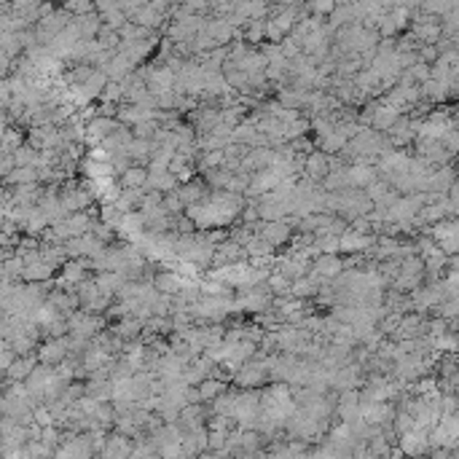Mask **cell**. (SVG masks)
<instances>
[{
    "label": "cell",
    "instance_id": "42",
    "mask_svg": "<svg viewBox=\"0 0 459 459\" xmlns=\"http://www.w3.org/2000/svg\"><path fill=\"white\" fill-rule=\"evenodd\" d=\"M97 102H124V86H121V81H108V86H105V92L100 94Z\"/></svg>",
    "mask_w": 459,
    "mask_h": 459
},
{
    "label": "cell",
    "instance_id": "23",
    "mask_svg": "<svg viewBox=\"0 0 459 459\" xmlns=\"http://www.w3.org/2000/svg\"><path fill=\"white\" fill-rule=\"evenodd\" d=\"M145 191H151V188H156V191H161V194H170V191H177L180 188V180H177V175H172V172H159V175H153L148 177V183H145Z\"/></svg>",
    "mask_w": 459,
    "mask_h": 459
},
{
    "label": "cell",
    "instance_id": "7",
    "mask_svg": "<svg viewBox=\"0 0 459 459\" xmlns=\"http://www.w3.org/2000/svg\"><path fill=\"white\" fill-rule=\"evenodd\" d=\"M54 374H57V365H49V363H38L33 374L24 379V384H27L30 395H35V398H41V400H43V392H46L49 381L54 379ZM43 403H46V400H43Z\"/></svg>",
    "mask_w": 459,
    "mask_h": 459
},
{
    "label": "cell",
    "instance_id": "46",
    "mask_svg": "<svg viewBox=\"0 0 459 459\" xmlns=\"http://www.w3.org/2000/svg\"><path fill=\"white\" fill-rule=\"evenodd\" d=\"M145 3H148V0H119V6L126 11V17H132L137 8H143Z\"/></svg>",
    "mask_w": 459,
    "mask_h": 459
},
{
    "label": "cell",
    "instance_id": "10",
    "mask_svg": "<svg viewBox=\"0 0 459 459\" xmlns=\"http://www.w3.org/2000/svg\"><path fill=\"white\" fill-rule=\"evenodd\" d=\"M309 97H312V89H301V86L288 84L277 89V100L282 102L285 108H296V110H304Z\"/></svg>",
    "mask_w": 459,
    "mask_h": 459
},
{
    "label": "cell",
    "instance_id": "5",
    "mask_svg": "<svg viewBox=\"0 0 459 459\" xmlns=\"http://www.w3.org/2000/svg\"><path fill=\"white\" fill-rule=\"evenodd\" d=\"M237 261H250V255H247V250H245V245H239L234 237L223 239L221 245L215 247L212 266H226V263H237Z\"/></svg>",
    "mask_w": 459,
    "mask_h": 459
},
{
    "label": "cell",
    "instance_id": "39",
    "mask_svg": "<svg viewBox=\"0 0 459 459\" xmlns=\"http://www.w3.org/2000/svg\"><path fill=\"white\" fill-rule=\"evenodd\" d=\"M161 207H164L170 215H183L188 204L180 199V194H177V191H170V194H164V202H161Z\"/></svg>",
    "mask_w": 459,
    "mask_h": 459
},
{
    "label": "cell",
    "instance_id": "34",
    "mask_svg": "<svg viewBox=\"0 0 459 459\" xmlns=\"http://www.w3.org/2000/svg\"><path fill=\"white\" fill-rule=\"evenodd\" d=\"M62 8L70 11L73 17H84V14L97 11V3L94 0H62Z\"/></svg>",
    "mask_w": 459,
    "mask_h": 459
},
{
    "label": "cell",
    "instance_id": "41",
    "mask_svg": "<svg viewBox=\"0 0 459 459\" xmlns=\"http://www.w3.org/2000/svg\"><path fill=\"white\" fill-rule=\"evenodd\" d=\"M156 105H159V110H177V105H180V94H177L175 89H167V92L156 94Z\"/></svg>",
    "mask_w": 459,
    "mask_h": 459
},
{
    "label": "cell",
    "instance_id": "18",
    "mask_svg": "<svg viewBox=\"0 0 459 459\" xmlns=\"http://www.w3.org/2000/svg\"><path fill=\"white\" fill-rule=\"evenodd\" d=\"M237 38L247 41L250 46H258L261 41H266V19H247V22L239 27Z\"/></svg>",
    "mask_w": 459,
    "mask_h": 459
},
{
    "label": "cell",
    "instance_id": "24",
    "mask_svg": "<svg viewBox=\"0 0 459 459\" xmlns=\"http://www.w3.org/2000/svg\"><path fill=\"white\" fill-rule=\"evenodd\" d=\"M148 177H151V170H148V164H132L129 170L121 175V186H129V188H143L148 183Z\"/></svg>",
    "mask_w": 459,
    "mask_h": 459
},
{
    "label": "cell",
    "instance_id": "20",
    "mask_svg": "<svg viewBox=\"0 0 459 459\" xmlns=\"http://www.w3.org/2000/svg\"><path fill=\"white\" fill-rule=\"evenodd\" d=\"M145 196V188H129V186H121L119 196H116V207L121 212H135L140 210V202Z\"/></svg>",
    "mask_w": 459,
    "mask_h": 459
},
{
    "label": "cell",
    "instance_id": "40",
    "mask_svg": "<svg viewBox=\"0 0 459 459\" xmlns=\"http://www.w3.org/2000/svg\"><path fill=\"white\" fill-rule=\"evenodd\" d=\"M121 215H124V212L116 207V202H100V221L110 223V226H116V228H119Z\"/></svg>",
    "mask_w": 459,
    "mask_h": 459
},
{
    "label": "cell",
    "instance_id": "26",
    "mask_svg": "<svg viewBox=\"0 0 459 459\" xmlns=\"http://www.w3.org/2000/svg\"><path fill=\"white\" fill-rule=\"evenodd\" d=\"M199 390H202L204 403H210V400H215L218 395H223V392L231 390V384H228V381H223V379H218V376H207L202 384H199Z\"/></svg>",
    "mask_w": 459,
    "mask_h": 459
},
{
    "label": "cell",
    "instance_id": "38",
    "mask_svg": "<svg viewBox=\"0 0 459 459\" xmlns=\"http://www.w3.org/2000/svg\"><path fill=\"white\" fill-rule=\"evenodd\" d=\"M309 129H312V119H296V121H290L288 126H285V137L288 140H298V137H304L309 135Z\"/></svg>",
    "mask_w": 459,
    "mask_h": 459
},
{
    "label": "cell",
    "instance_id": "17",
    "mask_svg": "<svg viewBox=\"0 0 459 459\" xmlns=\"http://www.w3.org/2000/svg\"><path fill=\"white\" fill-rule=\"evenodd\" d=\"M153 285L161 290V293L177 296V293H180V288H183V277L175 272V269H161V272L153 274Z\"/></svg>",
    "mask_w": 459,
    "mask_h": 459
},
{
    "label": "cell",
    "instance_id": "1",
    "mask_svg": "<svg viewBox=\"0 0 459 459\" xmlns=\"http://www.w3.org/2000/svg\"><path fill=\"white\" fill-rule=\"evenodd\" d=\"M70 22H73V14L65 11V8H54L49 17H43L38 24H35V35H38V43H54L59 35L65 33V27H68Z\"/></svg>",
    "mask_w": 459,
    "mask_h": 459
},
{
    "label": "cell",
    "instance_id": "9",
    "mask_svg": "<svg viewBox=\"0 0 459 459\" xmlns=\"http://www.w3.org/2000/svg\"><path fill=\"white\" fill-rule=\"evenodd\" d=\"M312 272H317L325 279H336L344 272V258H341V253H323L320 258L312 261Z\"/></svg>",
    "mask_w": 459,
    "mask_h": 459
},
{
    "label": "cell",
    "instance_id": "43",
    "mask_svg": "<svg viewBox=\"0 0 459 459\" xmlns=\"http://www.w3.org/2000/svg\"><path fill=\"white\" fill-rule=\"evenodd\" d=\"M159 126H161V124H159L156 119H148V121H140V124H135V126H132V132H135V137H148V140H151V137L159 132Z\"/></svg>",
    "mask_w": 459,
    "mask_h": 459
},
{
    "label": "cell",
    "instance_id": "12",
    "mask_svg": "<svg viewBox=\"0 0 459 459\" xmlns=\"http://www.w3.org/2000/svg\"><path fill=\"white\" fill-rule=\"evenodd\" d=\"M336 414L344 422H355L360 416V392L357 390H341L336 400Z\"/></svg>",
    "mask_w": 459,
    "mask_h": 459
},
{
    "label": "cell",
    "instance_id": "36",
    "mask_svg": "<svg viewBox=\"0 0 459 459\" xmlns=\"http://www.w3.org/2000/svg\"><path fill=\"white\" fill-rule=\"evenodd\" d=\"M339 0H306V8L309 14H317V17H330L336 11Z\"/></svg>",
    "mask_w": 459,
    "mask_h": 459
},
{
    "label": "cell",
    "instance_id": "6",
    "mask_svg": "<svg viewBox=\"0 0 459 459\" xmlns=\"http://www.w3.org/2000/svg\"><path fill=\"white\" fill-rule=\"evenodd\" d=\"M132 449H135V438L124 435V432H119V430H110V435H108V443H105V449H102L100 457H105V459L132 457Z\"/></svg>",
    "mask_w": 459,
    "mask_h": 459
},
{
    "label": "cell",
    "instance_id": "31",
    "mask_svg": "<svg viewBox=\"0 0 459 459\" xmlns=\"http://www.w3.org/2000/svg\"><path fill=\"white\" fill-rule=\"evenodd\" d=\"M97 43H100V49H110V51H119L121 46V35L119 30H113V27H108V24H102L97 38H94Z\"/></svg>",
    "mask_w": 459,
    "mask_h": 459
},
{
    "label": "cell",
    "instance_id": "35",
    "mask_svg": "<svg viewBox=\"0 0 459 459\" xmlns=\"http://www.w3.org/2000/svg\"><path fill=\"white\" fill-rule=\"evenodd\" d=\"M266 282H269V288L274 290V296H288L290 285H293V279H290V277H285L282 272H277V269L269 274V279H266Z\"/></svg>",
    "mask_w": 459,
    "mask_h": 459
},
{
    "label": "cell",
    "instance_id": "30",
    "mask_svg": "<svg viewBox=\"0 0 459 459\" xmlns=\"http://www.w3.org/2000/svg\"><path fill=\"white\" fill-rule=\"evenodd\" d=\"M204 175V180L210 183V188H228V180L234 177V172L231 170H226V167H215V170H207V172H202Z\"/></svg>",
    "mask_w": 459,
    "mask_h": 459
},
{
    "label": "cell",
    "instance_id": "11",
    "mask_svg": "<svg viewBox=\"0 0 459 459\" xmlns=\"http://www.w3.org/2000/svg\"><path fill=\"white\" fill-rule=\"evenodd\" d=\"M177 194H180V199L186 204H199L212 194V188H210V183H207L204 177H194V180H188V183H180Z\"/></svg>",
    "mask_w": 459,
    "mask_h": 459
},
{
    "label": "cell",
    "instance_id": "28",
    "mask_svg": "<svg viewBox=\"0 0 459 459\" xmlns=\"http://www.w3.org/2000/svg\"><path fill=\"white\" fill-rule=\"evenodd\" d=\"M317 285L309 279V274L306 277H298V279H293V285H290V296H296V298H317Z\"/></svg>",
    "mask_w": 459,
    "mask_h": 459
},
{
    "label": "cell",
    "instance_id": "25",
    "mask_svg": "<svg viewBox=\"0 0 459 459\" xmlns=\"http://www.w3.org/2000/svg\"><path fill=\"white\" fill-rule=\"evenodd\" d=\"M19 183H41L38 167H17L11 175L3 177V186H19Z\"/></svg>",
    "mask_w": 459,
    "mask_h": 459
},
{
    "label": "cell",
    "instance_id": "45",
    "mask_svg": "<svg viewBox=\"0 0 459 459\" xmlns=\"http://www.w3.org/2000/svg\"><path fill=\"white\" fill-rule=\"evenodd\" d=\"M14 170H17V159H14V153L3 151V159H0V172H3V177L11 175Z\"/></svg>",
    "mask_w": 459,
    "mask_h": 459
},
{
    "label": "cell",
    "instance_id": "13",
    "mask_svg": "<svg viewBox=\"0 0 459 459\" xmlns=\"http://www.w3.org/2000/svg\"><path fill=\"white\" fill-rule=\"evenodd\" d=\"M41 360H38V352H33V355H19L17 360H14V365L11 368H6L3 371V379H11V381H24L27 376L35 371V365H38Z\"/></svg>",
    "mask_w": 459,
    "mask_h": 459
},
{
    "label": "cell",
    "instance_id": "3",
    "mask_svg": "<svg viewBox=\"0 0 459 459\" xmlns=\"http://www.w3.org/2000/svg\"><path fill=\"white\" fill-rule=\"evenodd\" d=\"M253 226H255V234H261L266 242H272L274 247L288 245L290 239H293V234H296V228L288 223V218H282V221H263V218H258Z\"/></svg>",
    "mask_w": 459,
    "mask_h": 459
},
{
    "label": "cell",
    "instance_id": "48",
    "mask_svg": "<svg viewBox=\"0 0 459 459\" xmlns=\"http://www.w3.org/2000/svg\"><path fill=\"white\" fill-rule=\"evenodd\" d=\"M457 3H459V0H457Z\"/></svg>",
    "mask_w": 459,
    "mask_h": 459
},
{
    "label": "cell",
    "instance_id": "16",
    "mask_svg": "<svg viewBox=\"0 0 459 459\" xmlns=\"http://www.w3.org/2000/svg\"><path fill=\"white\" fill-rule=\"evenodd\" d=\"M379 177L376 164H349V183L352 188H368Z\"/></svg>",
    "mask_w": 459,
    "mask_h": 459
},
{
    "label": "cell",
    "instance_id": "19",
    "mask_svg": "<svg viewBox=\"0 0 459 459\" xmlns=\"http://www.w3.org/2000/svg\"><path fill=\"white\" fill-rule=\"evenodd\" d=\"M54 266L46 263L43 258H38V261H30V263H24V272H22V279L24 282H43V279H51L54 277Z\"/></svg>",
    "mask_w": 459,
    "mask_h": 459
},
{
    "label": "cell",
    "instance_id": "27",
    "mask_svg": "<svg viewBox=\"0 0 459 459\" xmlns=\"http://www.w3.org/2000/svg\"><path fill=\"white\" fill-rule=\"evenodd\" d=\"M347 143H349V137L339 132V129H333L330 135H325L323 140H317V148L325 153H341L347 148Z\"/></svg>",
    "mask_w": 459,
    "mask_h": 459
},
{
    "label": "cell",
    "instance_id": "21",
    "mask_svg": "<svg viewBox=\"0 0 459 459\" xmlns=\"http://www.w3.org/2000/svg\"><path fill=\"white\" fill-rule=\"evenodd\" d=\"M137 65L126 57V54H121V51H116V57L110 59V65L105 68V73L110 75V81H124L129 73H135Z\"/></svg>",
    "mask_w": 459,
    "mask_h": 459
},
{
    "label": "cell",
    "instance_id": "47",
    "mask_svg": "<svg viewBox=\"0 0 459 459\" xmlns=\"http://www.w3.org/2000/svg\"><path fill=\"white\" fill-rule=\"evenodd\" d=\"M306 0H277V6H304Z\"/></svg>",
    "mask_w": 459,
    "mask_h": 459
},
{
    "label": "cell",
    "instance_id": "8",
    "mask_svg": "<svg viewBox=\"0 0 459 459\" xmlns=\"http://www.w3.org/2000/svg\"><path fill=\"white\" fill-rule=\"evenodd\" d=\"M328 172H330V153L314 148V151L306 156L304 175H309V177H312V180H317V183H323L325 177H328Z\"/></svg>",
    "mask_w": 459,
    "mask_h": 459
},
{
    "label": "cell",
    "instance_id": "2",
    "mask_svg": "<svg viewBox=\"0 0 459 459\" xmlns=\"http://www.w3.org/2000/svg\"><path fill=\"white\" fill-rule=\"evenodd\" d=\"M86 457H97L94 441H92V430H84L75 438H70V441L57 446V459H86Z\"/></svg>",
    "mask_w": 459,
    "mask_h": 459
},
{
    "label": "cell",
    "instance_id": "4",
    "mask_svg": "<svg viewBox=\"0 0 459 459\" xmlns=\"http://www.w3.org/2000/svg\"><path fill=\"white\" fill-rule=\"evenodd\" d=\"M70 355V341L68 336H57V339H43V344L38 347V360L49 363V365H59L65 363Z\"/></svg>",
    "mask_w": 459,
    "mask_h": 459
},
{
    "label": "cell",
    "instance_id": "15",
    "mask_svg": "<svg viewBox=\"0 0 459 459\" xmlns=\"http://www.w3.org/2000/svg\"><path fill=\"white\" fill-rule=\"evenodd\" d=\"M110 328H113V330H116L124 341H135V339L143 336V328H145V323H143L140 317H135V314H126V317L116 320Z\"/></svg>",
    "mask_w": 459,
    "mask_h": 459
},
{
    "label": "cell",
    "instance_id": "37",
    "mask_svg": "<svg viewBox=\"0 0 459 459\" xmlns=\"http://www.w3.org/2000/svg\"><path fill=\"white\" fill-rule=\"evenodd\" d=\"M38 148H33L30 143H24V145H19L17 151H14V159H17V167H33L35 159H38Z\"/></svg>",
    "mask_w": 459,
    "mask_h": 459
},
{
    "label": "cell",
    "instance_id": "44",
    "mask_svg": "<svg viewBox=\"0 0 459 459\" xmlns=\"http://www.w3.org/2000/svg\"><path fill=\"white\" fill-rule=\"evenodd\" d=\"M285 38H288V33H285L272 17L266 19V41H269V43H282Z\"/></svg>",
    "mask_w": 459,
    "mask_h": 459
},
{
    "label": "cell",
    "instance_id": "29",
    "mask_svg": "<svg viewBox=\"0 0 459 459\" xmlns=\"http://www.w3.org/2000/svg\"><path fill=\"white\" fill-rule=\"evenodd\" d=\"M105 247H108V242H102L94 231H89V234L81 237V253H84L86 258H97V255L105 253Z\"/></svg>",
    "mask_w": 459,
    "mask_h": 459
},
{
    "label": "cell",
    "instance_id": "14",
    "mask_svg": "<svg viewBox=\"0 0 459 459\" xmlns=\"http://www.w3.org/2000/svg\"><path fill=\"white\" fill-rule=\"evenodd\" d=\"M398 124V110L387 105V102H374V119H371V126L379 129V132H390L392 126Z\"/></svg>",
    "mask_w": 459,
    "mask_h": 459
},
{
    "label": "cell",
    "instance_id": "22",
    "mask_svg": "<svg viewBox=\"0 0 459 459\" xmlns=\"http://www.w3.org/2000/svg\"><path fill=\"white\" fill-rule=\"evenodd\" d=\"M126 151L135 159V164H148L151 161V153L156 151V145H153V140H148V137H132V143L126 145Z\"/></svg>",
    "mask_w": 459,
    "mask_h": 459
},
{
    "label": "cell",
    "instance_id": "32",
    "mask_svg": "<svg viewBox=\"0 0 459 459\" xmlns=\"http://www.w3.org/2000/svg\"><path fill=\"white\" fill-rule=\"evenodd\" d=\"M27 140H24V132H22V126H6V137H3V151L6 153H14L19 145H24Z\"/></svg>",
    "mask_w": 459,
    "mask_h": 459
},
{
    "label": "cell",
    "instance_id": "33",
    "mask_svg": "<svg viewBox=\"0 0 459 459\" xmlns=\"http://www.w3.org/2000/svg\"><path fill=\"white\" fill-rule=\"evenodd\" d=\"M454 6H457V0H422V11L430 17H446Z\"/></svg>",
    "mask_w": 459,
    "mask_h": 459
}]
</instances>
